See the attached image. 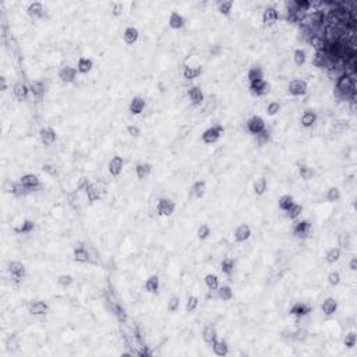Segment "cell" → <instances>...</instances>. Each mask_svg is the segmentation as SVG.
<instances>
[{"instance_id":"obj_8","label":"cell","mask_w":357,"mask_h":357,"mask_svg":"<svg viewBox=\"0 0 357 357\" xmlns=\"http://www.w3.org/2000/svg\"><path fill=\"white\" fill-rule=\"evenodd\" d=\"M50 311V304H49L48 300L45 299H34L28 303L27 309H25V313L31 317H35V318H41V317H45V315L49 314Z\"/></svg>"},{"instance_id":"obj_33","label":"cell","mask_w":357,"mask_h":357,"mask_svg":"<svg viewBox=\"0 0 357 357\" xmlns=\"http://www.w3.org/2000/svg\"><path fill=\"white\" fill-rule=\"evenodd\" d=\"M296 173L299 176V179L304 183L313 182L317 176V172L313 166H310L309 164H300L296 168Z\"/></svg>"},{"instance_id":"obj_13","label":"cell","mask_w":357,"mask_h":357,"mask_svg":"<svg viewBox=\"0 0 357 357\" xmlns=\"http://www.w3.org/2000/svg\"><path fill=\"white\" fill-rule=\"evenodd\" d=\"M233 242L235 243H246L248 240H251L253 236H254V229L253 226L247 222H243V224H239L233 229Z\"/></svg>"},{"instance_id":"obj_31","label":"cell","mask_w":357,"mask_h":357,"mask_svg":"<svg viewBox=\"0 0 357 357\" xmlns=\"http://www.w3.org/2000/svg\"><path fill=\"white\" fill-rule=\"evenodd\" d=\"M219 338L218 328L212 324H205L201 328V340L205 346H211Z\"/></svg>"},{"instance_id":"obj_34","label":"cell","mask_w":357,"mask_h":357,"mask_svg":"<svg viewBox=\"0 0 357 357\" xmlns=\"http://www.w3.org/2000/svg\"><path fill=\"white\" fill-rule=\"evenodd\" d=\"M342 255H343L342 248L338 247V246H331L324 251V261H325L327 265H335L340 261Z\"/></svg>"},{"instance_id":"obj_7","label":"cell","mask_w":357,"mask_h":357,"mask_svg":"<svg viewBox=\"0 0 357 357\" xmlns=\"http://www.w3.org/2000/svg\"><path fill=\"white\" fill-rule=\"evenodd\" d=\"M59 139V133L53 126H42L38 130V141L43 148H52Z\"/></svg>"},{"instance_id":"obj_4","label":"cell","mask_w":357,"mask_h":357,"mask_svg":"<svg viewBox=\"0 0 357 357\" xmlns=\"http://www.w3.org/2000/svg\"><path fill=\"white\" fill-rule=\"evenodd\" d=\"M155 211L159 218H170L177 211V202L170 197H159L155 202Z\"/></svg>"},{"instance_id":"obj_36","label":"cell","mask_w":357,"mask_h":357,"mask_svg":"<svg viewBox=\"0 0 357 357\" xmlns=\"http://www.w3.org/2000/svg\"><path fill=\"white\" fill-rule=\"evenodd\" d=\"M211 347H212V353H213L215 356L225 357L228 356V354H230V345L229 342H228L225 338L217 339V340L211 345Z\"/></svg>"},{"instance_id":"obj_1","label":"cell","mask_w":357,"mask_h":357,"mask_svg":"<svg viewBox=\"0 0 357 357\" xmlns=\"http://www.w3.org/2000/svg\"><path fill=\"white\" fill-rule=\"evenodd\" d=\"M225 133H226V127L224 121H215L201 131L200 139L204 146H217L219 141L224 138Z\"/></svg>"},{"instance_id":"obj_12","label":"cell","mask_w":357,"mask_h":357,"mask_svg":"<svg viewBox=\"0 0 357 357\" xmlns=\"http://www.w3.org/2000/svg\"><path fill=\"white\" fill-rule=\"evenodd\" d=\"M56 76H57V80L60 81L61 84H74L77 79L80 77L79 70L77 67L72 66V64H64V66H60L57 68L56 72Z\"/></svg>"},{"instance_id":"obj_30","label":"cell","mask_w":357,"mask_h":357,"mask_svg":"<svg viewBox=\"0 0 357 357\" xmlns=\"http://www.w3.org/2000/svg\"><path fill=\"white\" fill-rule=\"evenodd\" d=\"M251 190L255 197H264L269 190V182L265 175H260L255 177L251 183Z\"/></svg>"},{"instance_id":"obj_26","label":"cell","mask_w":357,"mask_h":357,"mask_svg":"<svg viewBox=\"0 0 357 357\" xmlns=\"http://www.w3.org/2000/svg\"><path fill=\"white\" fill-rule=\"evenodd\" d=\"M187 24V20H186V16L182 14L179 10L176 9H172L168 16V27H169L172 31H182L184 30V27Z\"/></svg>"},{"instance_id":"obj_2","label":"cell","mask_w":357,"mask_h":357,"mask_svg":"<svg viewBox=\"0 0 357 357\" xmlns=\"http://www.w3.org/2000/svg\"><path fill=\"white\" fill-rule=\"evenodd\" d=\"M292 236L297 240H307L314 233V224L310 218H303L293 221L291 226Z\"/></svg>"},{"instance_id":"obj_49","label":"cell","mask_w":357,"mask_h":357,"mask_svg":"<svg viewBox=\"0 0 357 357\" xmlns=\"http://www.w3.org/2000/svg\"><path fill=\"white\" fill-rule=\"evenodd\" d=\"M272 138H273V133L271 127H266L264 131H261L260 134H257V135L254 137L255 142H257V146L258 147L268 146V144L272 141Z\"/></svg>"},{"instance_id":"obj_47","label":"cell","mask_w":357,"mask_h":357,"mask_svg":"<svg viewBox=\"0 0 357 357\" xmlns=\"http://www.w3.org/2000/svg\"><path fill=\"white\" fill-rule=\"evenodd\" d=\"M124 131L127 134L130 138L137 139L142 135V127L138 121H127L126 126H124Z\"/></svg>"},{"instance_id":"obj_22","label":"cell","mask_w":357,"mask_h":357,"mask_svg":"<svg viewBox=\"0 0 357 357\" xmlns=\"http://www.w3.org/2000/svg\"><path fill=\"white\" fill-rule=\"evenodd\" d=\"M127 110L131 116H141L147 110V99L141 94L133 95L128 101Z\"/></svg>"},{"instance_id":"obj_9","label":"cell","mask_w":357,"mask_h":357,"mask_svg":"<svg viewBox=\"0 0 357 357\" xmlns=\"http://www.w3.org/2000/svg\"><path fill=\"white\" fill-rule=\"evenodd\" d=\"M85 200L88 201L90 204H95L98 201L103 200L108 195V187L99 182H94L90 184V187L85 190Z\"/></svg>"},{"instance_id":"obj_16","label":"cell","mask_w":357,"mask_h":357,"mask_svg":"<svg viewBox=\"0 0 357 357\" xmlns=\"http://www.w3.org/2000/svg\"><path fill=\"white\" fill-rule=\"evenodd\" d=\"M318 119H320V115L317 110L313 108H306L302 110V115L299 116V124L304 130H311L318 123Z\"/></svg>"},{"instance_id":"obj_27","label":"cell","mask_w":357,"mask_h":357,"mask_svg":"<svg viewBox=\"0 0 357 357\" xmlns=\"http://www.w3.org/2000/svg\"><path fill=\"white\" fill-rule=\"evenodd\" d=\"M206 193H208V182L205 179H195L188 187V194L194 200H202Z\"/></svg>"},{"instance_id":"obj_6","label":"cell","mask_w":357,"mask_h":357,"mask_svg":"<svg viewBox=\"0 0 357 357\" xmlns=\"http://www.w3.org/2000/svg\"><path fill=\"white\" fill-rule=\"evenodd\" d=\"M247 91L251 97L254 98H266L272 91V84L268 80H257L247 84Z\"/></svg>"},{"instance_id":"obj_24","label":"cell","mask_w":357,"mask_h":357,"mask_svg":"<svg viewBox=\"0 0 357 357\" xmlns=\"http://www.w3.org/2000/svg\"><path fill=\"white\" fill-rule=\"evenodd\" d=\"M139 38H141V32H139V28L137 25H126L123 28V32H121V39L124 45L127 46H134L139 42Z\"/></svg>"},{"instance_id":"obj_39","label":"cell","mask_w":357,"mask_h":357,"mask_svg":"<svg viewBox=\"0 0 357 357\" xmlns=\"http://www.w3.org/2000/svg\"><path fill=\"white\" fill-rule=\"evenodd\" d=\"M180 307H182V296L177 293H172L166 302V313L175 315L180 311Z\"/></svg>"},{"instance_id":"obj_51","label":"cell","mask_w":357,"mask_h":357,"mask_svg":"<svg viewBox=\"0 0 357 357\" xmlns=\"http://www.w3.org/2000/svg\"><path fill=\"white\" fill-rule=\"evenodd\" d=\"M282 108H283L282 102H278L276 99H272L271 102H268L265 105V115L269 116V117H275V116H278L282 112Z\"/></svg>"},{"instance_id":"obj_38","label":"cell","mask_w":357,"mask_h":357,"mask_svg":"<svg viewBox=\"0 0 357 357\" xmlns=\"http://www.w3.org/2000/svg\"><path fill=\"white\" fill-rule=\"evenodd\" d=\"M342 198H343V194L338 186H329L324 193V200L328 204H338L342 201Z\"/></svg>"},{"instance_id":"obj_21","label":"cell","mask_w":357,"mask_h":357,"mask_svg":"<svg viewBox=\"0 0 357 357\" xmlns=\"http://www.w3.org/2000/svg\"><path fill=\"white\" fill-rule=\"evenodd\" d=\"M13 98L20 103L27 102L31 98V91L30 87L24 81H14L12 87Z\"/></svg>"},{"instance_id":"obj_11","label":"cell","mask_w":357,"mask_h":357,"mask_svg":"<svg viewBox=\"0 0 357 357\" xmlns=\"http://www.w3.org/2000/svg\"><path fill=\"white\" fill-rule=\"evenodd\" d=\"M315 307L313 304H310L309 302H302V300H297V302L292 303L291 307L288 309V314L295 318H306L309 315H313Z\"/></svg>"},{"instance_id":"obj_37","label":"cell","mask_w":357,"mask_h":357,"mask_svg":"<svg viewBox=\"0 0 357 357\" xmlns=\"http://www.w3.org/2000/svg\"><path fill=\"white\" fill-rule=\"evenodd\" d=\"M217 297H218L219 302L230 303L235 299V289H233V286H230L229 282L221 284L218 288V291H217Z\"/></svg>"},{"instance_id":"obj_3","label":"cell","mask_w":357,"mask_h":357,"mask_svg":"<svg viewBox=\"0 0 357 357\" xmlns=\"http://www.w3.org/2000/svg\"><path fill=\"white\" fill-rule=\"evenodd\" d=\"M279 3H268L261 12V25L265 28H272L280 21V12L278 9Z\"/></svg>"},{"instance_id":"obj_55","label":"cell","mask_w":357,"mask_h":357,"mask_svg":"<svg viewBox=\"0 0 357 357\" xmlns=\"http://www.w3.org/2000/svg\"><path fill=\"white\" fill-rule=\"evenodd\" d=\"M293 3H295L297 10H300V12L309 13L313 9V2H310V0H293Z\"/></svg>"},{"instance_id":"obj_19","label":"cell","mask_w":357,"mask_h":357,"mask_svg":"<svg viewBox=\"0 0 357 357\" xmlns=\"http://www.w3.org/2000/svg\"><path fill=\"white\" fill-rule=\"evenodd\" d=\"M142 288H144V292H146L147 295H150V296H158V295H161L162 280H161L158 273H150L146 278V280H144Z\"/></svg>"},{"instance_id":"obj_50","label":"cell","mask_w":357,"mask_h":357,"mask_svg":"<svg viewBox=\"0 0 357 357\" xmlns=\"http://www.w3.org/2000/svg\"><path fill=\"white\" fill-rule=\"evenodd\" d=\"M284 217L289 219L291 222H293V221H297V219H300V217H302L303 213H304V205L303 204H299V202H295L293 205H292V208L289 209V211L283 212Z\"/></svg>"},{"instance_id":"obj_45","label":"cell","mask_w":357,"mask_h":357,"mask_svg":"<svg viewBox=\"0 0 357 357\" xmlns=\"http://www.w3.org/2000/svg\"><path fill=\"white\" fill-rule=\"evenodd\" d=\"M212 235H213V229H212L211 225L206 224V222H201V224L197 226V229H195V236H197V239H198L200 242L209 240Z\"/></svg>"},{"instance_id":"obj_25","label":"cell","mask_w":357,"mask_h":357,"mask_svg":"<svg viewBox=\"0 0 357 357\" xmlns=\"http://www.w3.org/2000/svg\"><path fill=\"white\" fill-rule=\"evenodd\" d=\"M25 14L32 21H39V20L45 19V16H46L45 3H42V2H32V3H30L28 6L25 7Z\"/></svg>"},{"instance_id":"obj_40","label":"cell","mask_w":357,"mask_h":357,"mask_svg":"<svg viewBox=\"0 0 357 357\" xmlns=\"http://www.w3.org/2000/svg\"><path fill=\"white\" fill-rule=\"evenodd\" d=\"M233 9H235V0H219L217 3V12L224 19H229L233 14Z\"/></svg>"},{"instance_id":"obj_46","label":"cell","mask_w":357,"mask_h":357,"mask_svg":"<svg viewBox=\"0 0 357 357\" xmlns=\"http://www.w3.org/2000/svg\"><path fill=\"white\" fill-rule=\"evenodd\" d=\"M202 280H204V286L206 288V291L209 292H217L221 286V279L215 272H206Z\"/></svg>"},{"instance_id":"obj_52","label":"cell","mask_w":357,"mask_h":357,"mask_svg":"<svg viewBox=\"0 0 357 357\" xmlns=\"http://www.w3.org/2000/svg\"><path fill=\"white\" fill-rule=\"evenodd\" d=\"M124 13H126V6H124L123 2H112L110 3V16L113 19H123Z\"/></svg>"},{"instance_id":"obj_17","label":"cell","mask_w":357,"mask_h":357,"mask_svg":"<svg viewBox=\"0 0 357 357\" xmlns=\"http://www.w3.org/2000/svg\"><path fill=\"white\" fill-rule=\"evenodd\" d=\"M124 168H126V159H124V157H123V155H119V154H115V155L108 161L106 172H108L112 177H119V176L124 172Z\"/></svg>"},{"instance_id":"obj_43","label":"cell","mask_w":357,"mask_h":357,"mask_svg":"<svg viewBox=\"0 0 357 357\" xmlns=\"http://www.w3.org/2000/svg\"><path fill=\"white\" fill-rule=\"evenodd\" d=\"M307 59H309V55H307L306 49L302 48V46L293 49V52H292V61H293L295 66L304 67L307 64Z\"/></svg>"},{"instance_id":"obj_56","label":"cell","mask_w":357,"mask_h":357,"mask_svg":"<svg viewBox=\"0 0 357 357\" xmlns=\"http://www.w3.org/2000/svg\"><path fill=\"white\" fill-rule=\"evenodd\" d=\"M313 235H314V233H313ZM310 239H313V236L310 237ZM313 242H314V240H313ZM314 244H317V246H315V250H314V251H313V253H317V248H322V247H324V248H328L327 246H325V243L322 244V243H315V242H314ZM313 255H317V254L307 255V257H313ZM286 269H295V268H286ZM248 271H250V269H248ZM269 271H271V269H269ZM276 271H278V269H276ZM250 272H251V271H250ZM243 278H244V276H243ZM228 282H229V283H230V282H232V283H235V284H240V283H242V282H243V279H242V280H239V282H235L233 279L229 278V279H228Z\"/></svg>"},{"instance_id":"obj_42","label":"cell","mask_w":357,"mask_h":357,"mask_svg":"<svg viewBox=\"0 0 357 357\" xmlns=\"http://www.w3.org/2000/svg\"><path fill=\"white\" fill-rule=\"evenodd\" d=\"M296 202V198L295 195L292 193H283L280 194L278 197V201H276V205H278V209L280 212H286L289 211L292 208V205Z\"/></svg>"},{"instance_id":"obj_28","label":"cell","mask_w":357,"mask_h":357,"mask_svg":"<svg viewBox=\"0 0 357 357\" xmlns=\"http://www.w3.org/2000/svg\"><path fill=\"white\" fill-rule=\"evenodd\" d=\"M237 269V260L235 257H225L219 262V271L224 275L225 279L228 280L229 278H232Z\"/></svg>"},{"instance_id":"obj_5","label":"cell","mask_w":357,"mask_h":357,"mask_svg":"<svg viewBox=\"0 0 357 357\" xmlns=\"http://www.w3.org/2000/svg\"><path fill=\"white\" fill-rule=\"evenodd\" d=\"M309 91L310 84L306 79H292L286 85V92L291 98H304Z\"/></svg>"},{"instance_id":"obj_18","label":"cell","mask_w":357,"mask_h":357,"mask_svg":"<svg viewBox=\"0 0 357 357\" xmlns=\"http://www.w3.org/2000/svg\"><path fill=\"white\" fill-rule=\"evenodd\" d=\"M205 92L202 90V87L200 84H193L191 87H188L187 90V98L188 102L194 108H200L202 103L205 102Z\"/></svg>"},{"instance_id":"obj_32","label":"cell","mask_w":357,"mask_h":357,"mask_svg":"<svg viewBox=\"0 0 357 357\" xmlns=\"http://www.w3.org/2000/svg\"><path fill=\"white\" fill-rule=\"evenodd\" d=\"M321 313L325 315V317H333V315L338 313L339 310V302L338 299H335L333 296H327L322 303L320 304Z\"/></svg>"},{"instance_id":"obj_15","label":"cell","mask_w":357,"mask_h":357,"mask_svg":"<svg viewBox=\"0 0 357 357\" xmlns=\"http://www.w3.org/2000/svg\"><path fill=\"white\" fill-rule=\"evenodd\" d=\"M37 230V222L31 218H23L20 224L12 225V235L14 236H27Z\"/></svg>"},{"instance_id":"obj_54","label":"cell","mask_w":357,"mask_h":357,"mask_svg":"<svg viewBox=\"0 0 357 357\" xmlns=\"http://www.w3.org/2000/svg\"><path fill=\"white\" fill-rule=\"evenodd\" d=\"M92 183V179H90L88 176H79L77 180H76V187L74 190L79 191V193H85V190L90 187V184Z\"/></svg>"},{"instance_id":"obj_35","label":"cell","mask_w":357,"mask_h":357,"mask_svg":"<svg viewBox=\"0 0 357 357\" xmlns=\"http://www.w3.org/2000/svg\"><path fill=\"white\" fill-rule=\"evenodd\" d=\"M77 70H79L80 76H87V74L92 73V70L95 68V61L92 57L88 56H80L77 57Z\"/></svg>"},{"instance_id":"obj_48","label":"cell","mask_w":357,"mask_h":357,"mask_svg":"<svg viewBox=\"0 0 357 357\" xmlns=\"http://www.w3.org/2000/svg\"><path fill=\"white\" fill-rule=\"evenodd\" d=\"M325 282H327L328 286L332 288V289L340 286V283H342V273H340V271H339V269H331V271H328V272L325 273Z\"/></svg>"},{"instance_id":"obj_44","label":"cell","mask_w":357,"mask_h":357,"mask_svg":"<svg viewBox=\"0 0 357 357\" xmlns=\"http://www.w3.org/2000/svg\"><path fill=\"white\" fill-rule=\"evenodd\" d=\"M55 282H56V284H57V288H59V289H68V288H72V286L74 284V282H76V278H74L73 273L61 272V273H57V275H56Z\"/></svg>"},{"instance_id":"obj_58","label":"cell","mask_w":357,"mask_h":357,"mask_svg":"<svg viewBox=\"0 0 357 357\" xmlns=\"http://www.w3.org/2000/svg\"><path fill=\"white\" fill-rule=\"evenodd\" d=\"M7 90H9V84H7V77L6 76H0V91L2 94H6Z\"/></svg>"},{"instance_id":"obj_57","label":"cell","mask_w":357,"mask_h":357,"mask_svg":"<svg viewBox=\"0 0 357 357\" xmlns=\"http://www.w3.org/2000/svg\"><path fill=\"white\" fill-rule=\"evenodd\" d=\"M347 268H349V271H350L351 273L357 272V257L354 254L351 255L350 258L347 260Z\"/></svg>"},{"instance_id":"obj_20","label":"cell","mask_w":357,"mask_h":357,"mask_svg":"<svg viewBox=\"0 0 357 357\" xmlns=\"http://www.w3.org/2000/svg\"><path fill=\"white\" fill-rule=\"evenodd\" d=\"M17 180H19L24 187L31 190V191H35L38 188L42 187V179H41V176H38L37 173H34V172H25V173L19 176Z\"/></svg>"},{"instance_id":"obj_14","label":"cell","mask_w":357,"mask_h":357,"mask_svg":"<svg viewBox=\"0 0 357 357\" xmlns=\"http://www.w3.org/2000/svg\"><path fill=\"white\" fill-rule=\"evenodd\" d=\"M266 128V121L262 116L257 115H251L250 117H247L246 120V131H247L250 135L255 137L257 134H260L261 131H264Z\"/></svg>"},{"instance_id":"obj_23","label":"cell","mask_w":357,"mask_h":357,"mask_svg":"<svg viewBox=\"0 0 357 357\" xmlns=\"http://www.w3.org/2000/svg\"><path fill=\"white\" fill-rule=\"evenodd\" d=\"M154 173V165L150 161H139L134 165V176L138 182L150 179Z\"/></svg>"},{"instance_id":"obj_53","label":"cell","mask_w":357,"mask_h":357,"mask_svg":"<svg viewBox=\"0 0 357 357\" xmlns=\"http://www.w3.org/2000/svg\"><path fill=\"white\" fill-rule=\"evenodd\" d=\"M342 343L346 349H354V346L357 345V333L354 329H351L346 333L345 336L342 338Z\"/></svg>"},{"instance_id":"obj_29","label":"cell","mask_w":357,"mask_h":357,"mask_svg":"<svg viewBox=\"0 0 357 357\" xmlns=\"http://www.w3.org/2000/svg\"><path fill=\"white\" fill-rule=\"evenodd\" d=\"M70 253H72V261H74L76 264H88L91 260V253L84 244H79L73 247Z\"/></svg>"},{"instance_id":"obj_41","label":"cell","mask_w":357,"mask_h":357,"mask_svg":"<svg viewBox=\"0 0 357 357\" xmlns=\"http://www.w3.org/2000/svg\"><path fill=\"white\" fill-rule=\"evenodd\" d=\"M201 306V299L198 295L195 293H190L187 297H186V302H184V310L187 314H194L200 310Z\"/></svg>"},{"instance_id":"obj_10","label":"cell","mask_w":357,"mask_h":357,"mask_svg":"<svg viewBox=\"0 0 357 357\" xmlns=\"http://www.w3.org/2000/svg\"><path fill=\"white\" fill-rule=\"evenodd\" d=\"M27 84H28V87H30L31 99H32V101L39 102V101H42L43 98L46 97V94H48V90H49V85H48V81H46L45 79L30 80Z\"/></svg>"}]
</instances>
